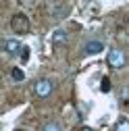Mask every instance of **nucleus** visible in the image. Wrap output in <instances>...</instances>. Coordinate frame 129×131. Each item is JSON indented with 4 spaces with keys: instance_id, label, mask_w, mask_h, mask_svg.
<instances>
[{
    "instance_id": "obj_1",
    "label": "nucleus",
    "mask_w": 129,
    "mask_h": 131,
    "mask_svg": "<svg viewBox=\"0 0 129 131\" xmlns=\"http://www.w3.org/2000/svg\"><path fill=\"white\" fill-rule=\"evenodd\" d=\"M54 90V81L52 79H38L34 83V94L38 98H48Z\"/></svg>"
},
{
    "instance_id": "obj_2",
    "label": "nucleus",
    "mask_w": 129,
    "mask_h": 131,
    "mask_svg": "<svg viewBox=\"0 0 129 131\" xmlns=\"http://www.w3.org/2000/svg\"><path fill=\"white\" fill-rule=\"evenodd\" d=\"M125 62H127V56L121 48H110L108 50V64L110 67L121 69V67H125Z\"/></svg>"
},
{
    "instance_id": "obj_3",
    "label": "nucleus",
    "mask_w": 129,
    "mask_h": 131,
    "mask_svg": "<svg viewBox=\"0 0 129 131\" xmlns=\"http://www.w3.org/2000/svg\"><path fill=\"white\" fill-rule=\"evenodd\" d=\"M10 27H13L15 34H27V31H29V19L25 17L23 13H17L10 19Z\"/></svg>"
},
{
    "instance_id": "obj_4",
    "label": "nucleus",
    "mask_w": 129,
    "mask_h": 131,
    "mask_svg": "<svg viewBox=\"0 0 129 131\" xmlns=\"http://www.w3.org/2000/svg\"><path fill=\"white\" fill-rule=\"evenodd\" d=\"M69 13H71V6L64 4V2H54V4L50 6V15H52V19H56V21L64 19Z\"/></svg>"
},
{
    "instance_id": "obj_5",
    "label": "nucleus",
    "mask_w": 129,
    "mask_h": 131,
    "mask_svg": "<svg viewBox=\"0 0 129 131\" xmlns=\"http://www.w3.org/2000/svg\"><path fill=\"white\" fill-rule=\"evenodd\" d=\"M104 50V42H100V40H90V42H85L83 44V54H100Z\"/></svg>"
},
{
    "instance_id": "obj_6",
    "label": "nucleus",
    "mask_w": 129,
    "mask_h": 131,
    "mask_svg": "<svg viewBox=\"0 0 129 131\" xmlns=\"http://www.w3.org/2000/svg\"><path fill=\"white\" fill-rule=\"evenodd\" d=\"M23 50V44L19 42V40H15V38H10V40H4V52L6 54H19Z\"/></svg>"
},
{
    "instance_id": "obj_7",
    "label": "nucleus",
    "mask_w": 129,
    "mask_h": 131,
    "mask_svg": "<svg viewBox=\"0 0 129 131\" xmlns=\"http://www.w3.org/2000/svg\"><path fill=\"white\" fill-rule=\"evenodd\" d=\"M69 40V34L64 29H54V34H52V46H64Z\"/></svg>"
},
{
    "instance_id": "obj_8",
    "label": "nucleus",
    "mask_w": 129,
    "mask_h": 131,
    "mask_svg": "<svg viewBox=\"0 0 129 131\" xmlns=\"http://www.w3.org/2000/svg\"><path fill=\"white\" fill-rule=\"evenodd\" d=\"M42 131H62V127H60V123L50 121V123H46V125L42 127Z\"/></svg>"
},
{
    "instance_id": "obj_9",
    "label": "nucleus",
    "mask_w": 129,
    "mask_h": 131,
    "mask_svg": "<svg viewBox=\"0 0 129 131\" xmlns=\"http://www.w3.org/2000/svg\"><path fill=\"white\" fill-rule=\"evenodd\" d=\"M10 75H13V79H15V81H17V83H21V81L25 79V73H23L21 69H17V67H15V69L10 71Z\"/></svg>"
},
{
    "instance_id": "obj_10",
    "label": "nucleus",
    "mask_w": 129,
    "mask_h": 131,
    "mask_svg": "<svg viewBox=\"0 0 129 131\" xmlns=\"http://www.w3.org/2000/svg\"><path fill=\"white\" fill-rule=\"evenodd\" d=\"M115 131H129V121H127V119H121V121L115 125Z\"/></svg>"
},
{
    "instance_id": "obj_11",
    "label": "nucleus",
    "mask_w": 129,
    "mask_h": 131,
    "mask_svg": "<svg viewBox=\"0 0 129 131\" xmlns=\"http://www.w3.org/2000/svg\"><path fill=\"white\" fill-rule=\"evenodd\" d=\"M119 100H121L123 104H127V102H129V88H123V90H121V94H119Z\"/></svg>"
},
{
    "instance_id": "obj_12",
    "label": "nucleus",
    "mask_w": 129,
    "mask_h": 131,
    "mask_svg": "<svg viewBox=\"0 0 129 131\" xmlns=\"http://www.w3.org/2000/svg\"><path fill=\"white\" fill-rule=\"evenodd\" d=\"M100 90H102V92H108V90H110V79H108V77H104V79H102Z\"/></svg>"
},
{
    "instance_id": "obj_13",
    "label": "nucleus",
    "mask_w": 129,
    "mask_h": 131,
    "mask_svg": "<svg viewBox=\"0 0 129 131\" xmlns=\"http://www.w3.org/2000/svg\"><path fill=\"white\" fill-rule=\"evenodd\" d=\"M27 56H29V48H27V46H23V50H21V58H23V60H27Z\"/></svg>"
},
{
    "instance_id": "obj_14",
    "label": "nucleus",
    "mask_w": 129,
    "mask_h": 131,
    "mask_svg": "<svg viewBox=\"0 0 129 131\" xmlns=\"http://www.w3.org/2000/svg\"><path fill=\"white\" fill-rule=\"evenodd\" d=\"M79 131H92V129H88V127H81V129H79Z\"/></svg>"
},
{
    "instance_id": "obj_15",
    "label": "nucleus",
    "mask_w": 129,
    "mask_h": 131,
    "mask_svg": "<svg viewBox=\"0 0 129 131\" xmlns=\"http://www.w3.org/2000/svg\"><path fill=\"white\" fill-rule=\"evenodd\" d=\"M15 131H21V129H15Z\"/></svg>"
}]
</instances>
